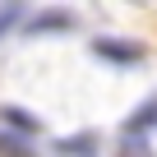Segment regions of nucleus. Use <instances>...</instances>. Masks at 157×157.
Wrapping results in <instances>:
<instances>
[{"label":"nucleus","mask_w":157,"mask_h":157,"mask_svg":"<svg viewBox=\"0 0 157 157\" xmlns=\"http://www.w3.org/2000/svg\"><path fill=\"white\" fill-rule=\"evenodd\" d=\"M65 28H74V14H65V10H46V14L28 19V33H65Z\"/></svg>","instance_id":"nucleus-1"},{"label":"nucleus","mask_w":157,"mask_h":157,"mask_svg":"<svg viewBox=\"0 0 157 157\" xmlns=\"http://www.w3.org/2000/svg\"><path fill=\"white\" fill-rule=\"evenodd\" d=\"M97 56H106V60H116V65H134L143 51L129 46V42H106V37H97Z\"/></svg>","instance_id":"nucleus-2"},{"label":"nucleus","mask_w":157,"mask_h":157,"mask_svg":"<svg viewBox=\"0 0 157 157\" xmlns=\"http://www.w3.org/2000/svg\"><path fill=\"white\" fill-rule=\"evenodd\" d=\"M152 125H157V102H143V106L125 120V134H129V139H139V134H143V129H152Z\"/></svg>","instance_id":"nucleus-3"},{"label":"nucleus","mask_w":157,"mask_h":157,"mask_svg":"<svg viewBox=\"0 0 157 157\" xmlns=\"http://www.w3.org/2000/svg\"><path fill=\"white\" fill-rule=\"evenodd\" d=\"M56 152H65V157H97V139L93 134H78V139L56 143Z\"/></svg>","instance_id":"nucleus-4"},{"label":"nucleus","mask_w":157,"mask_h":157,"mask_svg":"<svg viewBox=\"0 0 157 157\" xmlns=\"http://www.w3.org/2000/svg\"><path fill=\"white\" fill-rule=\"evenodd\" d=\"M5 120H10L14 129H23V134H37V120H33L23 106H5Z\"/></svg>","instance_id":"nucleus-5"},{"label":"nucleus","mask_w":157,"mask_h":157,"mask_svg":"<svg viewBox=\"0 0 157 157\" xmlns=\"http://www.w3.org/2000/svg\"><path fill=\"white\" fill-rule=\"evenodd\" d=\"M0 152H14V157H28L33 148H28L23 139H10V134H0Z\"/></svg>","instance_id":"nucleus-6"},{"label":"nucleus","mask_w":157,"mask_h":157,"mask_svg":"<svg viewBox=\"0 0 157 157\" xmlns=\"http://www.w3.org/2000/svg\"><path fill=\"white\" fill-rule=\"evenodd\" d=\"M120 157H152V152H148V143H143V139H129V134H125V148H120Z\"/></svg>","instance_id":"nucleus-7"},{"label":"nucleus","mask_w":157,"mask_h":157,"mask_svg":"<svg viewBox=\"0 0 157 157\" xmlns=\"http://www.w3.org/2000/svg\"><path fill=\"white\" fill-rule=\"evenodd\" d=\"M14 23H19V5H0V37H5Z\"/></svg>","instance_id":"nucleus-8"}]
</instances>
